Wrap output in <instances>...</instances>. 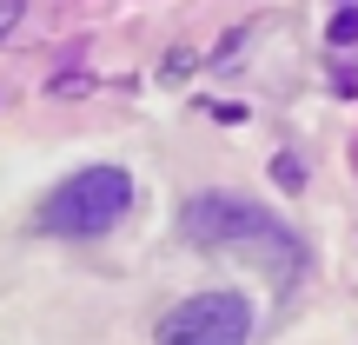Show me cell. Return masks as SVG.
I'll return each instance as SVG.
<instances>
[{"mask_svg": "<svg viewBox=\"0 0 358 345\" xmlns=\"http://www.w3.org/2000/svg\"><path fill=\"white\" fill-rule=\"evenodd\" d=\"M179 232H186V246H199V253H239L245 266H259L272 286H292L299 272H306L299 232L279 226L266 206L239 199V192H199V199H186Z\"/></svg>", "mask_w": 358, "mask_h": 345, "instance_id": "obj_1", "label": "cell"}, {"mask_svg": "<svg viewBox=\"0 0 358 345\" xmlns=\"http://www.w3.org/2000/svg\"><path fill=\"white\" fill-rule=\"evenodd\" d=\"M127 206H133L127 167H80L73 179H60L40 199V232H53V239H100V232H113L127 219Z\"/></svg>", "mask_w": 358, "mask_h": 345, "instance_id": "obj_2", "label": "cell"}, {"mask_svg": "<svg viewBox=\"0 0 358 345\" xmlns=\"http://www.w3.org/2000/svg\"><path fill=\"white\" fill-rule=\"evenodd\" d=\"M7 20H13V0H7V7H0V34H7Z\"/></svg>", "mask_w": 358, "mask_h": 345, "instance_id": "obj_5", "label": "cell"}, {"mask_svg": "<svg viewBox=\"0 0 358 345\" xmlns=\"http://www.w3.org/2000/svg\"><path fill=\"white\" fill-rule=\"evenodd\" d=\"M245 339H252V299L232 286L179 299L153 332V345H245Z\"/></svg>", "mask_w": 358, "mask_h": 345, "instance_id": "obj_3", "label": "cell"}, {"mask_svg": "<svg viewBox=\"0 0 358 345\" xmlns=\"http://www.w3.org/2000/svg\"><path fill=\"white\" fill-rule=\"evenodd\" d=\"M332 40H358V13H338V27H332Z\"/></svg>", "mask_w": 358, "mask_h": 345, "instance_id": "obj_4", "label": "cell"}]
</instances>
